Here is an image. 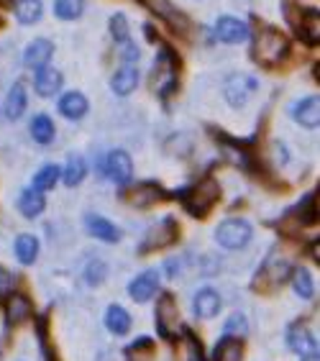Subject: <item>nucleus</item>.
<instances>
[{
	"label": "nucleus",
	"mask_w": 320,
	"mask_h": 361,
	"mask_svg": "<svg viewBox=\"0 0 320 361\" xmlns=\"http://www.w3.org/2000/svg\"><path fill=\"white\" fill-rule=\"evenodd\" d=\"M290 49H293V39L285 31L264 23V26L257 28V34L251 39V59L259 67L274 70L279 64H285V59L290 56Z\"/></svg>",
	"instance_id": "1"
},
{
	"label": "nucleus",
	"mask_w": 320,
	"mask_h": 361,
	"mask_svg": "<svg viewBox=\"0 0 320 361\" xmlns=\"http://www.w3.org/2000/svg\"><path fill=\"white\" fill-rule=\"evenodd\" d=\"M180 54L169 44H161V49L156 51V59L152 64V75H149V85L159 95V100H167V97H172L177 92V87H180Z\"/></svg>",
	"instance_id": "2"
},
{
	"label": "nucleus",
	"mask_w": 320,
	"mask_h": 361,
	"mask_svg": "<svg viewBox=\"0 0 320 361\" xmlns=\"http://www.w3.org/2000/svg\"><path fill=\"white\" fill-rule=\"evenodd\" d=\"M177 197H180L182 208L187 210L192 218H205L221 200V185H218L216 177H202L195 185L177 190Z\"/></svg>",
	"instance_id": "3"
},
{
	"label": "nucleus",
	"mask_w": 320,
	"mask_h": 361,
	"mask_svg": "<svg viewBox=\"0 0 320 361\" xmlns=\"http://www.w3.org/2000/svg\"><path fill=\"white\" fill-rule=\"evenodd\" d=\"M154 323H156V334L164 341H177L182 334V313L177 305V298L172 292L161 290V295H156V305H154Z\"/></svg>",
	"instance_id": "4"
},
{
	"label": "nucleus",
	"mask_w": 320,
	"mask_h": 361,
	"mask_svg": "<svg viewBox=\"0 0 320 361\" xmlns=\"http://www.w3.org/2000/svg\"><path fill=\"white\" fill-rule=\"evenodd\" d=\"M216 243L226 251L246 249L254 238V226L246 218H226L216 226Z\"/></svg>",
	"instance_id": "5"
},
{
	"label": "nucleus",
	"mask_w": 320,
	"mask_h": 361,
	"mask_svg": "<svg viewBox=\"0 0 320 361\" xmlns=\"http://www.w3.org/2000/svg\"><path fill=\"white\" fill-rule=\"evenodd\" d=\"M118 197L125 202V205H131V208L147 210V208H154L156 202L167 200V190L161 188L159 182H152V180L128 182V185L121 188Z\"/></svg>",
	"instance_id": "6"
},
{
	"label": "nucleus",
	"mask_w": 320,
	"mask_h": 361,
	"mask_svg": "<svg viewBox=\"0 0 320 361\" xmlns=\"http://www.w3.org/2000/svg\"><path fill=\"white\" fill-rule=\"evenodd\" d=\"M177 238H180V223L174 216H164L147 231L144 241L139 243V254H154V251L167 249V246L177 243Z\"/></svg>",
	"instance_id": "7"
},
{
	"label": "nucleus",
	"mask_w": 320,
	"mask_h": 361,
	"mask_svg": "<svg viewBox=\"0 0 320 361\" xmlns=\"http://www.w3.org/2000/svg\"><path fill=\"white\" fill-rule=\"evenodd\" d=\"M257 90H259V80L254 75H246V72H230L226 77V82H223V97L236 111L238 108H246Z\"/></svg>",
	"instance_id": "8"
},
{
	"label": "nucleus",
	"mask_w": 320,
	"mask_h": 361,
	"mask_svg": "<svg viewBox=\"0 0 320 361\" xmlns=\"http://www.w3.org/2000/svg\"><path fill=\"white\" fill-rule=\"evenodd\" d=\"M213 39L218 44H228V47L244 44L249 39V23L241 21L238 16H218L213 23Z\"/></svg>",
	"instance_id": "9"
},
{
	"label": "nucleus",
	"mask_w": 320,
	"mask_h": 361,
	"mask_svg": "<svg viewBox=\"0 0 320 361\" xmlns=\"http://www.w3.org/2000/svg\"><path fill=\"white\" fill-rule=\"evenodd\" d=\"M103 174L111 182H116L118 188L128 185V182L133 180L131 154L125 152V149H113V152H108L105 154V159H103Z\"/></svg>",
	"instance_id": "10"
},
{
	"label": "nucleus",
	"mask_w": 320,
	"mask_h": 361,
	"mask_svg": "<svg viewBox=\"0 0 320 361\" xmlns=\"http://www.w3.org/2000/svg\"><path fill=\"white\" fill-rule=\"evenodd\" d=\"M141 3H144L156 18H161V21L167 23L172 31H177V34H182V36L190 34V18L174 6L172 0H141Z\"/></svg>",
	"instance_id": "11"
},
{
	"label": "nucleus",
	"mask_w": 320,
	"mask_h": 361,
	"mask_svg": "<svg viewBox=\"0 0 320 361\" xmlns=\"http://www.w3.org/2000/svg\"><path fill=\"white\" fill-rule=\"evenodd\" d=\"M287 346L300 359H318V341L313 331H307L305 323H293L287 328Z\"/></svg>",
	"instance_id": "12"
},
{
	"label": "nucleus",
	"mask_w": 320,
	"mask_h": 361,
	"mask_svg": "<svg viewBox=\"0 0 320 361\" xmlns=\"http://www.w3.org/2000/svg\"><path fill=\"white\" fill-rule=\"evenodd\" d=\"M159 287H161L159 271L144 269L141 274H136V277L128 282V298L141 305V302H149V300L156 298V295H159Z\"/></svg>",
	"instance_id": "13"
},
{
	"label": "nucleus",
	"mask_w": 320,
	"mask_h": 361,
	"mask_svg": "<svg viewBox=\"0 0 320 361\" xmlns=\"http://www.w3.org/2000/svg\"><path fill=\"white\" fill-rule=\"evenodd\" d=\"M290 118H293L300 128L315 131L320 126V97L305 95V97H300V100H295L293 108H290Z\"/></svg>",
	"instance_id": "14"
},
{
	"label": "nucleus",
	"mask_w": 320,
	"mask_h": 361,
	"mask_svg": "<svg viewBox=\"0 0 320 361\" xmlns=\"http://www.w3.org/2000/svg\"><path fill=\"white\" fill-rule=\"evenodd\" d=\"M56 111H59V116L67 121H82L87 113H90V100H87V95L80 90H67L59 95V100H56Z\"/></svg>",
	"instance_id": "15"
},
{
	"label": "nucleus",
	"mask_w": 320,
	"mask_h": 361,
	"mask_svg": "<svg viewBox=\"0 0 320 361\" xmlns=\"http://www.w3.org/2000/svg\"><path fill=\"white\" fill-rule=\"evenodd\" d=\"M221 307H223V300L216 287H200V290L195 292V298H192V313H195L197 320L218 318Z\"/></svg>",
	"instance_id": "16"
},
{
	"label": "nucleus",
	"mask_w": 320,
	"mask_h": 361,
	"mask_svg": "<svg viewBox=\"0 0 320 361\" xmlns=\"http://www.w3.org/2000/svg\"><path fill=\"white\" fill-rule=\"evenodd\" d=\"M56 47L51 39H34V42H28L26 49H23V56L21 62L26 70H39V67H47L51 62V56H54Z\"/></svg>",
	"instance_id": "17"
},
{
	"label": "nucleus",
	"mask_w": 320,
	"mask_h": 361,
	"mask_svg": "<svg viewBox=\"0 0 320 361\" xmlns=\"http://www.w3.org/2000/svg\"><path fill=\"white\" fill-rule=\"evenodd\" d=\"M85 231L90 233L92 238H98L103 243H118L123 238V231L111 221V218L98 216V213H87L85 216Z\"/></svg>",
	"instance_id": "18"
},
{
	"label": "nucleus",
	"mask_w": 320,
	"mask_h": 361,
	"mask_svg": "<svg viewBox=\"0 0 320 361\" xmlns=\"http://www.w3.org/2000/svg\"><path fill=\"white\" fill-rule=\"evenodd\" d=\"M141 85V72L136 64H121L118 70L111 77V92L118 97H128L139 90Z\"/></svg>",
	"instance_id": "19"
},
{
	"label": "nucleus",
	"mask_w": 320,
	"mask_h": 361,
	"mask_svg": "<svg viewBox=\"0 0 320 361\" xmlns=\"http://www.w3.org/2000/svg\"><path fill=\"white\" fill-rule=\"evenodd\" d=\"M62 87H64L62 70L47 64V67H39V70L34 72V90L39 97H54L62 92Z\"/></svg>",
	"instance_id": "20"
},
{
	"label": "nucleus",
	"mask_w": 320,
	"mask_h": 361,
	"mask_svg": "<svg viewBox=\"0 0 320 361\" xmlns=\"http://www.w3.org/2000/svg\"><path fill=\"white\" fill-rule=\"evenodd\" d=\"M28 108V92H26V85L18 80V82L11 85V90L6 95V103H3V116H6L11 123L21 118L23 113Z\"/></svg>",
	"instance_id": "21"
},
{
	"label": "nucleus",
	"mask_w": 320,
	"mask_h": 361,
	"mask_svg": "<svg viewBox=\"0 0 320 361\" xmlns=\"http://www.w3.org/2000/svg\"><path fill=\"white\" fill-rule=\"evenodd\" d=\"M44 210H47V195L34 188H23L21 195H18V213L26 221H36Z\"/></svg>",
	"instance_id": "22"
},
{
	"label": "nucleus",
	"mask_w": 320,
	"mask_h": 361,
	"mask_svg": "<svg viewBox=\"0 0 320 361\" xmlns=\"http://www.w3.org/2000/svg\"><path fill=\"white\" fill-rule=\"evenodd\" d=\"M290 274H293V267H290V262H287V259H282V257H274V254L266 259L264 264H261V271H259V277L264 279V285H269V287L282 285Z\"/></svg>",
	"instance_id": "23"
},
{
	"label": "nucleus",
	"mask_w": 320,
	"mask_h": 361,
	"mask_svg": "<svg viewBox=\"0 0 320 361\" xmlns=\"http://www.w3.org/2000/svg\"><path fill=\"white\" fill-rule=\"evenodd\" d=\"M287 218L297 221V226H315V223H318V192L310 190V192L287 213Z\"/></svg>",
	"instance_id": "24"
},
{
	"label": "nucleus",
	"mask_w": 320,
	"mask_h": 361,
	"mask_svg": "<svg viewBox=\"0 0 320 361\" xmlns=\"http://www.w3.org/2000/svg\"><path fill=\"white\" fill-rule=\"evenodd\" d=\"M39 251H42V243L34 233H18L13 241V254L18 259V264L23 267H31L36 264V259H39Z\"/></svg>",
	"instance_id": "25"
},
{
	"label": "nucleus",
	"mask_w": 320,
	"mask_h": 361,
	"mask_svg": "<svg viewBox=\"0 0 320 361\" xmlns=\"http://www.w3.org/2000/svg\"><path fill=\"white\" fill-rule=\"evenodd\" d=\"M103 320H105V328H108L113 336H128V334H131L133 318H131V313H128L123 305H118V302L108 305Z\"/></svg>",
	"instance_id": "26"
},
{
	"label": "nucleus",
	"mask_w": 320,
	"mask_h": 361,
	"mask_svg": "<svg viewBox=\"0 0 320 361\" xmlns=\"http://www.w3.org/2000/svg\"><path fill=\"white\" fill-rule=\"evenodd\" d=\"M87 177V159H85L82 154H70L67 161H64L62 167V177L59 180L67 185V188H80Z\"/></svg>",
	"instance_id": "27"
},
{
	"label": "nucleus",
	"mask_w": 320,
	"mask_h": 361,
	"mask_svg": "<svg viewBox=\"0 0 320 361\" xmlns=\"http://www.w3.org/2000/svg\"><path fill=\"white\" fill-rule=\"evenodd\" d=\"M28 133H31L34 144L49 146L56 139V126L47 113H36L34 118H31V123H28Z\"/></svg>",
	"instance_id": "28"
},
{
	"label": "nucleus",
	"mask_w": 320,
	"mask_h": 361,
	"mask_svg": "<svg viewBox=\"0 0 320 361\" xmlns=\"http://www.w3.org/2000/svg\"><path fill=\"white\" fill-rule=\"evenodd\" d=\"M244 354H246L244 338L223 334V338L216 343V351H213V361H244Z\"/></svg>",
	"instance_id": "29"
},
{
	"label": "nucleus",
	"mask_w": 320,
	"mask_h": 361,
	"mask_svg": "<svg viewBox=\"0 0 320 361\" xmlns=\"http://www.w3.org/2000/svg\"><path fill=\"white\" fill-rule=\"evenodd\" d=\"M26 318H31V300L21 292H11L6 300V320L11 326H21Z\"/></svg>",
	"instance_id": "30"
},
{
	"label": "nucleus",
	"mask_w": 320,
	"mask_h": 361,
	"mask_svg": "<svg viewBox=\"0 0 320 361\" xmlns=\"http://www.w3.org/2000/svg\"><path fill=\"white\" fill-rule=\"evenodd\" d=\"M13 16L21 26H36L44 16V3L42 0H16Z\"/></svg>",
	"instance_id": "31"
},
{
	"label": "nucleus",
	"mask_w": 320,
	"mask_h": 361,
	"mask_svg": "<svg viewBox=\"0 0 320 361\" xmlns=\"http://www.w3.org/2000/svg\"><path fill=\"white\" fill-rule=\"evenodd\" d=\"M297 36L305 44H310V47H318L320 44V11L318 8H305Z\"/></svg>",
	"instance_id": "32"
},
{
	"label": "nucleus",
	"mask_w": 320,
	"mask_h": 361,
	"mask_svg": "<svg viewBox=\"0 0 320 361\" xmlns=\"http://www.w3.org/2000/svg\"><path fill=\"white\" fill-rule=\"evenodd\" d=\"M59 177H62V167L59 164H44L39 167V172L34 174V180H31V188L39 190V192H49L59 185Z\"/></svg>",
	"instance_id": "33"
},
{
	"label": "nucleus",
	"mask_w": 320,
	"mask_h": 361,
	"mask_svg": "<svg viewBox=\"0 0 320 361\" xmlns=\"http://www.w3.org/2000/svg\"><path fill=\"white\" fill-rule=\"evenodd\" d=\"M290 282H293V290L300 300H313L315 298V279H313V274H310V269H305V267L293 269Z\"/></svg>",
	"instance_id": "34"
},
{
	"label": "nucleus",
	"mask_w": 320,
	"mask_h": 361,
	"mask_svg": "<svg viewBox=\"0 0 320 361\" xmlns=\"http://www.w3.org/2000/svg\"><path fill=\"white\" fill-rule=\"evenodd\" d=\"M36 338H39V348H42L44 361H59V356H56V348L51 346L49 318H47V315H39V318H36Z\"/></svg>",
	"instance_id": "35"
},
{
	"label": "nucleus",
	"mask_w": 320,
	"mask_h": 361,
	"mask_svg": "<svg viewBox=\"0 0 320 361\" xmlns=\"http://www.w3.org/2000/svg\"><path fill=\"white\" fill-rule=\"evenodd\" d=\"M125 361H152L154 359V341L149 336H141L131 343V346H125L123 351Z\"/></svg>",
	"instance_id": "36"
},
{
	"label": "nucleus",
	"mask_w": 320,
	"mask_h": 361,
	"mask_svg": "<svg viewBox=\"0 0 320 361\" xmlns=\"http://www.w3.org/2000/svg\"><path fill=\"white\" fill-rule=\"evenodd\" d=\"M85 13V0H54V16L59 21H77Z\"/></svg>",
	"instance_id": "37"
},
{
	"label": "nucleus",
	"mask_w": 320,
	"mask_h": 361,
	"mask_svg": "<svg viewBox=\"0 0 320 361\" xmlns=\"http://www.w3.org/2000/svg\"><path fill=\"white\" fill-rule=\"evenodd\" d=\"M108 34H111V39L116 44H123L131 39V23H128V18H125V13H113L111 21H108Z\"/></svg>",
	"instance_id": "38"
},
{
	"label": "nucleus",
	"mask_w": 320,
	"mask_h": 361,
	"mask_svg": "<svg viewBox=\"0 0 320 361\" xmlns=\"http://www.w3.org/2000/svg\"><path fill=\"white\" fill-rule=\"evenodd\" d=\"M82 277H85V285H90V287L103 285L105 277H108V264H105L103 259H92L82 269Z\"/></svg>",
	"instance_id": "39"
},
{
	"label": "nucleus",
	"mask_w": 320,
	"mask_h": 361,
	"mask_svg": "<svg viewBox=\"0 0 320 361\" xmlns=\"http://www.w3.org/2000/svg\"><path fill=\"white\" fill-rule=\"evenodd\" d=\"M223 334L226 336H236V338H246L249 334V320L244 313H233L226 318V326H223Z\"/></svg>",
	"instance_id": "40"
},
{
	"label": "nucleus",
	"mask_w": 320,
	"mask_h": 361,
	"mask_svg": "<svg viewBox=\"0 0 320 361\" xmlns=\"http://www.w3.org/2000/svg\"><path fill=\"white\" fill-rule=\"evenodd\" d=\"M118 59H121V64H136L141 59V47L133 42V39L118 44Z\"/></svg>",
	"instance_id": "41"
},
{
	"label": "nucleus",
	"mask_w": 320,
	"mask_h": 361,
	"mask_svg": "<svg viewBox=\"0 0 320 361\" xmlns=\"http://www.w3.org/2000/svg\"><path fill=\"white\" fill-rule=\"evenodd\" d=\"M13 285H16V277L6 269V267H0V295H3V292H8Z\"/></svg>",
	"instance_id": "42"
},
{
	"label": "nucleus",
	"mask_w": 320,
	"mask_h": 361,
	"mask_svg": "<svg viewBox=\"0 0 320 361\" xmlns=\"http://www.w3.org/2000/svg\"><path fill=\"white\" fill-rule=\"evenodd\" d=\"M177 267H180V259H169L167 264H164V274H167L169 279H177L180 277V269H177Z\"/></svg>",
	"instance_id": "43"
},
{
	"label": "nucleus",
	"mask_w": 320,
	"mask_h": 361,
	"mask_svg": "<svg viewBox=\"0 0 320 361\" xmlns=\"http://www.w3.org/2000/svg\"><path fill=\"white\" fill-rule=\"evenodd\" d=\"M0 23H3V18H0Z\"/></svg>",
	"instance_id": "44"
}]
</instances>
